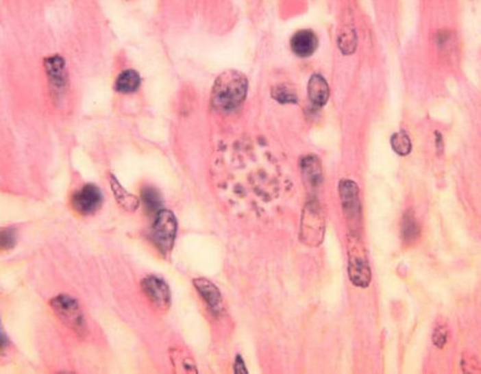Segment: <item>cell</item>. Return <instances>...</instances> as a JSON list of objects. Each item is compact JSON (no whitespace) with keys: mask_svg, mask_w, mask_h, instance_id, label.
<instances>
[{"mask_svg":"<svg viewBox=\"0 0 481 374\" xmlns=\"http://www.w3.org/2000/svg\"><path fill=\"white\" fill-rule=\"evenodd\" d=\"M247 91V77L237 70H226L213 84L211 105L222 114L234 112L246 100Z\"/></svg>","mask_w":481,"mask_h":374,"instance_id":"obj_1","label":"cell"},{"mask_svg":"<svg viewBox=\"0 0 481 374\" xmlns=\"http://www.w3.org/2000/svg\"><path fill=\"white\" fill-rule=\"evenodd\" d=\"M348 275L353 284L367 288L371 282V264L365 243L358 234L348 236Z\"/></svg>","mask_w":481,"mask_h":374,"instance_id":"obj_2","label":"cell"},{"mask_svg":"<svg viewBox=\"0 0 481 374\" xmlns=\"http://www.w3.org/2000/svg\"><path fill=\"white\" fill-rule=\"evenodd\" d=\"M50 307L65 326L79 337H85L88 325L79 301L69 295H58L50 301Z\"/></svg>","mask_w":481,"mask_h":374,"instance_id":"obj_3","label":"cell"},{"mask_svg":"<svg viewBox=\"0 0 481 374\" xmlns=\"http://www.w3.org/2000/svg\"><path fill=\"white\" fill-rule=\"evenodd\" d=\"M177 235V220L170 210H161L153 216L150 240L161 255L167 257L171 253Z\"/></svg>","mask_w":481,"mask_h":374,"instance_id":"obj_4","label":"cell"},{"mask_svg":"<svg viewBox=\"0 0 481 374\" xmlns=\"http://www.w3.org/2000/svg\"><path fill=\"white\" fill-rule=\"evenodd\" d=\"M324 216L321 205L310 201L303 211L301 238L308 246H319L323 241Z\"/></svg>","mask_w":481,"mask_h":374,"instance_id":"obj_5","label":"cell"},{"mask_svg":"<svg viewBox=\"0 0 481 374\" xmlns=\"http://www.w3.org/2000/svg\"><path fill=\"white\" fill-rule=\"evenodd\" d=\"M341 201L343 205L344 215L349 229H358L360 223V199L359 187L354 181L342 180L338 186Z\"/></svg>","mask_w":481,"mask_h":374,"instance_id":"obj_6","label":"cell"},{"mask_svg":"<svg viewBox=\"0 0 481 374\" xmlns=\"http://www.w3.org/2000/svg\"><path fill=\"white\" fill-rule=\"evenodd\" d=\"M103 194L94 184H86L74 192L71 197V205L80 215H94L103 206Z\"/></svg>","mask_w":481,"mask_h":374,"instance_id":"obj_7","label":"cell"},{"mask_svg":"<svg viewBox=\"0 0 481 374\" xmlns=\"http://www.w3.org/2000/svg\"><path fill=\"white\" fill-rule=\"evenodd\" d=\"M141 290L145 296L158 310L167 311L171 306V291L169 284L158 276H146L141 281Z\"/></svg>","mask_w":481,"mask_h":374,"instance_id":"obj_8","label":"cell"},{"mask_svg":"<svg viewBox=\"0 0 481 374\" xmlns=\"http://www.w3.org/2000/svg\"><path fill=\"white\" fill-rule=\"evenodd\" d=\"M44 66L48 75L49 84L54 92H62L68 84V71L65 60L62 55H51L45 58Z\"/></svg>","mask_w":481,"mask_h":374,"instance_id":"obj_9","label":"cell"},{"mask_svg":"<svg viewBox=\"0 0 481 374\" xmlns=\"http://www.w3.org/2000/svg\"><path fill=\"white\" fill-rule=\"evenodd\" d=\"M291 49L299 58H308L313 55L318 48V36L310 29L298 30L296 34L291 38Z\"/></svg>","mask_w":481,"mask_h":374,"instance_id":"obj_10","label":"cell"},{"mask_svg":"<svg viewBox=\"0 0 481 374\" xmlns=\"http://www.w3.org/2000/svg\"><path fill=\"white\" fill-rule=\"evenodd\" d=\"M195 288L197 290L199 296L206 302L208 308L213 312L217 313L221 311V306H222V295L221 291L216 287V284L211 282L210 279L204 277L195 278L193 281Z\"/></svg>","mask_w":481,"mask_h":374,"instance_id":"obj_11","label":"cell"},{"mask_svg":"<svg viewBox=\"0 0 481 374\" xmlns=\"http://www.w3.org/2000/svg\"><path fill=\"white\" fill-rule=\"evenodd\" d=\"M299 170L303 175V179L308 186L317 188L322 182L323 171L321 160L316 155H307L299 160Z\"/></svg>","mask_w":481,"mask_h":374,"instance_id":"obj_12","label":"cell"},{"mask_svg":"<svg viewBox=\"0 0 481 374\" xmlns=\"http://www.w3.org/2000/svg\"><path fill=\"white\" fill-rule=\"evenodd\" d=\"M330 85L321 74H313L308 82V97L310 103L322 108L330 100Z\"/></svg>","mask_w":481,"mask_h":374,"instance_id":"obj_13","label":"cell"},{"mask_svg":"<svg viewBox=\"0 0 481 374\" xmlns=\"http://www.w3.org/2000/svg\"><path fill=\"white\" fill-rule=\"evenodd\" d=\"M109 182L119 206H121L129 212H135L140 206V200L138 197L135 195L130 194L127 190H125V187L117 181L112 173L109 175Z\"/></svg>","mask_w":481,"mask_h":374,"instance_id":"obj_14","label":"cell"},{"mask_svg":"<svg viewBox=\"0 0 481 374\" xmlns=\"http://www.w3.org/2000/svg\"><path fill=\"white\" fill-rule=\"evenodd\" d=\"M141 85V77L136 70H124L115 82V90L121 94H130L138 90Z\"/></svg>","mask_w":481,"mask_h":374,"instance_id":"obj_15","label":"cell"},{"mask_svg":"<svg viewBox=\"0 0 481 374\" xmlns=\"http://www.w3.org/2000/svg\"><path fill=\"white\" fill-rule=\"evenodd\" d=\"M141 201L147 214L155 216L162 210V196L156 187L144 186L141 190Z\"/></svg>","mask_w":481,"mask_h":374,"instance_id":"obj_16","label":"cell"},{"mask_svg":"<svg viewBox=\"0 0 481 374\" xmlns=\"http://www.w3.org/2000/svg\"><path fill=\"white\" fill-rule=\"evenodd\" d=\"M171 360L177 373H197V368L193 357L186 353L182 349H172Z\"/></svg>","mask_w":481,"mask_h":374,"instance_id":"obj_17","label":"cell"},{"mask_svg":"<svg viewBox=\"0 0 481 374\" xmlns=\"http://www.w3.org/2000/svg\"><path fill=\"white\" fill-rule=\"evenodd\" d=\"M338 47L344 55L353 54L357 49V34L354 28L343 27L339 30L338 35Z\"/></svg>","mask_w":481,"mask_h":374,"instance_id":"obj_18","label":"cell"},{"mask_svg":"<svg viewBox=\"0 0 481 374\" xmlns=\"http://www.w3.org/2000/svg\"><path fill=\"white\" fill-rule=\"evenodd\" d=\"M272 97L281 104H296L297 92L289 84H281L272 89Z\"/></svg>","mask_w":481,"mask_h":374,"instance_id":"obj_19","label":"cell"},{"mask_svg":"<svg viewBox=\"0 0 481 374\" xmlns=\"http://www.w3.org/2000/svg\"><path fill=\"white\" fill-rule=\"evenodd\" d=\"M391 145L393 150L400 156H406L412 153V141L406 132H399L393 134L391 138Z\"/></svg>","mask_w":481,"mask_h":374,"instance_id":"obj_20","label":"cell"},{"mask_svg":"<svg viewBox=\"0 0 481 374\" xmlns=\"http://www.w3.org/2000/svg\"><path fill=\"white\" fill-rule=\"evenodd\" d=\"M402 234H403V238L409 242H412V240H415L419 235V225L410 211H408L404 216Z\"/></svg>","mask_w":481,"mask_h":374,"instance_id":"obj_21","label":"cell"},{"mask_svg":"<svg viewBox=\"0 0 481 374\" xmlns=\"http://www.w3.org/2000/svg\"><path fill=\"white\" fill-rule=\"evenodd\" d=\"M15 242H16V231H15V229L8 227V229H3V232H1V247H3V249L7 251V249H13Z\"/></svg>","mask_w":481,"mask_h":374,"instance_id":"obj_22","label":"cell"},{"mask_svg":"<svg viewBox=\"0 0 481 374\" xmlns=\"http://www.w3.org/2000/svg\"><path fill=\"white\" fill-rule=\"evenodd\" d=\"M447 329H445L444 327H438L433 334V340L434 343H435V346L439 347V348L444 347L445 342H447Z\"/></svg>","mask_w":481,"mask_h":374,"instance_id":"obj_23","label":"cell"},{"mask_svg":"<svg viewBox=\"0 0 481 374\" xmlns=\"http://www.w3.org/2000/svg\"><path fill=\"white\" fill-rule=\"evenodd\" d=\"M234 373L236 374H248V371L245 366V362L242 360L240 354L236 357L234 360Z\"/></svg>","mask_w":481,"mask_h":374,"instance_id":"obj_24","label":"cell"}]
</instances>
